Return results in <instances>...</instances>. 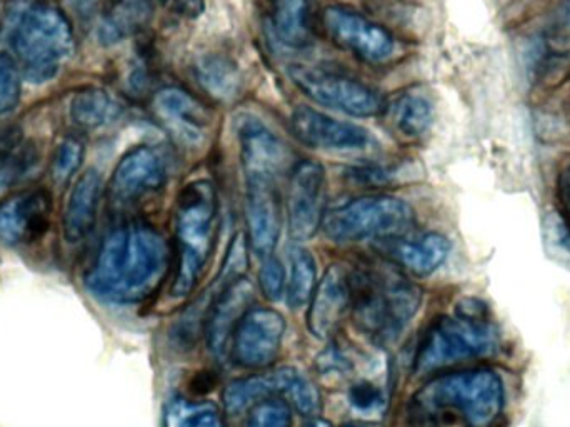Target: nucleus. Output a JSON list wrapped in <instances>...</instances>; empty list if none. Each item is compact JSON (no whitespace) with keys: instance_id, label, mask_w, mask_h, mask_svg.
<instances>
[{"instance_id":"nucleus-1","label":"nucleus","mask_w":570,"mask_h":427,"mask_svg":"<svg viewBox=\"0 0 570 427\" xmlns=\"http://www.w3.org/2000/svg\"><path fill=\"white\" fill-rule=\"evenodd\" d=\"M167 242L149 225H129L107 235L86 278L96 298L136 304L163 284L169 269Z\"/></svg>"},{"instance_id":"nucleus-2","label":"nucleus","mask_w":570,"mask_h":427,"mask_svg":"<svg viewBox=\"0 0 570 427\" xmlns=\"http://www.w3.org/2000/svg\"><path fill=\"white\" fill-rule=\"evenodd\" d=\"M502 379L489 369L452 372L431 379L411 402L421 423L458 419L465 427H494L504 411Z\"/></svg>"},{"instance_id":"nucleus-3","label":"nucleus","mask_w":570,"mask_h":427,"mask_svg":"<svg viewBox=\"0 0 570 427\" xmlns=\"http://www.w3.org/2000/svg\"><path fill=\"white\" fill-rule=\"evenodd\" d=\"M351 271L355 324L377 344H391L421 309V289L397 272L372 268Z\"/></svg>"},{"instance_id":"nucleus-4","label":"nucleus","mask_w":570,"mask_h":427,"mask_svg":"<svg viewBox=\"0 0 570 427\" xmlns=\"http://www.w3.org/2000/svg\"><path fill=\"white\" fill-rule=\"evenodd\" d=\"M219 203L210 181L187 184L177 200V265L174 298H186L199 284L216 248Z\"/></svg>"},{"instance_id":"nucleus-5","label":"nucleus","mask_w":570,"mask_h":427,"mask_svg":"<svg viewBox=\"0 0 570 427\" xmlns=\"http://www.w3.org/2000/svg\"><path fill=\"white\" fill-rule=\"evenodd\" d=\"M10 43L23 79L46 84L59 76L72 56V23L57 7L33 3L13 26Z\"/></svg>"},{"instance_id":"nucleus-6","label":"nucleus","mask_w":570,"mask_h":427,"mask_svg":"<svg viewBox=\"0 0 570 427\" xmlns=\"http://www.w3.org/2000/svg\"><path fill=\"white\" fill-rule=\"evenodd\" d=\"M499 348V334L484 316L458 312L442 318L429 328L414 359L417 376L431 375L459 362L488 358Z\"/></svg>"},{"instance_id":"nucleus-7","label":"nucleus","mask_w":570,"mask_h":427,"mask_svg":"<svg viewBox=\"0 0 570 427\" xmlns=\"http://www.w3.org/2000/svg\"><path fill=\"white\" fill-rule=\"evenodd\" d=\"M414 222L411 204L401 197L377 194L348 201L325 213L322 229L337 244H354L407 234Z\"/></svg>"},{"instance_id":"nucleus-8","label":"nucleus","mask_w":570,"mask_h":427,"mask_svg":"<svg viewBox=\"0 0 570 427\" xmlns=\"http://www.w3.org/2000/svg\"><path fill=\"white\" fill-rule=\"evenodd\" d=\"M288 77L312 103L347 116L365 119L379 116L385 109L381 93L354 77L308 66L291 67Z\"/></svg>"},{"instance_id":"nucleus-9","label":"nucleus","mask_w":570,"mask_h":427,"mask_svg":"<svg viewBox=\"0 0 570 427\" xmlns=\"http://www.w3.org/2000/svg\"><path fill=\"white\" fill-rule=\"evenodd\" d=\"M285 319L276 309L250 308L230 339V356L240 368L266 369L281 355Z\"/></svg>"},{"instance_id":"nucleus-10","label":"nucleus","mask_w":570,"mask_h":427,"mask_svg":"<svg viewBox=\"0 0 570 427\" xmlns=\"http://www.w3.org/2000/svg\"><path fill=\"white\" fill-rule=\"evenodd\" d=\"M327 174L315 161H302L292 173L287 194V224L292 239L308 241L325 217Z\"/></svg>"},{"instance_id":"nucleus-11","label":"nucleus","mask_w":570,"mask_h":427,"mask_svg":"<svg viewBox=\"0 0 570 427\" xmlns=\"http://www.w3.org/2000/svg\"><path fill=\"white\" fill-rule=\"evenodd\" d=\"M325 30L342 49L372 64L385 62L395 52V39L381 23L355 10L332 6L324 10Z\"/></svg>"},{"instance_id":"nucleus-12","label":"nucleus","mask_w":570,"mask_h":427,"mask_svg":"<svg viewBox=\"0 0 570 427\" xmlns=\"http://www.w3.org/2000/svg\"><path fill=\"white\" fill-rule=\"evenodd\" d=\"M291 129L298 143L328 153H357L372 144L371 133L365 127L335 119L314 107H295Z\"/></svg>"},{"instance_id":"nucleus-13","label":"nucleus","mask_w":570,"mask_h":427,"mask_svg":"<svg viewBox=\"0 0 570 427\" xmlns=\"http://www.w3.org/2000/svg\"><path fill=\"white\" fill-rule=\"evenodd\" d=\"M249 244L257 255L273 254L283 232V204L274 177L246 176Z\"/></svg>"},{"instance_id":"nucleus-14","label":"nucleus","mask_w":570,"mask_h":427,"mask_svg":"<svg viewBox=\"0 0 570 427\" xmlns=\"http://www.w3.org/2000/svg\"><path fill=\"white\" fill-rule=\"evenodd\" d=\"M351 309L352 271L344 264L331 265L308 302V331L321 341H328L337 334Z\"/></svg>"},{"instance_id":"nucleus-15","label":"nucleus","mask_w":570,"mask_h":427,"mask_svg":"<svg viewBox=\"0 0 570 427\" xmlns=\"http://www.w3.org/2000/svg\"><path fill=\"white\" fill-rule=\"evenodd\" d=\"M247 262L249 261H247L246 235L237 234L226 259H224L223 269H220L216 282L200 298H197L194 305H190V309L184 312L183 318L174 324L173 339L177 344L194 346L199 336L204 334L207 316H209L214 302L223 294L224 289L229 288L237 279L244 278Z\"/></svg>"},{"instance_id":"nucleus-16","label":"nucleus","mask_w":570,"mask_h":427,"mask_svg":"<svg viewBox=\"0 0 570 427\" xmlns=\"http://www.w3.org/2000/svg\"><path fill=\"white\" fill-rule=\"evenodd\" d=\"M167 181V161L156 147L130 149L114 171L110 191L120 203H132L156 193Z\"/></svg>"},{"instance_id":"nucleus-17","label":"nucleus","mask_w":570,"mask_h":427,"mask_svg":"<svg viewBox=\"0 0 570 427\" xmlns=\"http://www.w3.org/2000/svg\"><path fill=\"white\" fill-rule=\"evenodd\" d=\"M52 197L47 191L17 194L0 204V241L7 245L39 241L50 224Z\"/></svg>"},{"instance_id":"nucleus-18","label":"nucleus","mask_w":570,"mask_h":427,"mask_svg":"<svg viewBox=\"0 0 570 427\" xmlns=\"http://www.w3.org/2000/svg\"><path fill=\"white\" fill-rule=\"evenodd\" d=\"M153 106L164 126L187 146H200L206 140L213 116L193 94L180 87H164L154 96Z\"/></svg>"},{"instance_id":"nucleus-19","label":"nucleus","mask_w":570,"mask_h":427,"mask_svg":"<svg viewBox=\"0 0 570 427\" xmlns=\"http://www.w3.org/2000/svg\"><path fill=\"white\" fill-rule=\"evenodd\" d=\"M236 133L246 176L277 179L285 163V146L279 136L253 114H243L237 119Z\"/></svg>"},{"instance_id":"nucleus-20","label":"nucleus","mask_w":570,"mask_h":427,"mask_svg":"<svg viewBox=\"0 0 570 427\" xmlns=\"http://www.w3.org/2000/svg\"><path fill=\"white\" fill-rule=\"evenodd\" d=\"M253 301L254 285L246 278L237 279L216 299L204 329L207 346L214 356L223 358L226 355L234 331L244 314L249 311Z\"/></svg>"},{"instance_id":"nucleus-21","label":"nucleus","mask_w":570,"mask_h":427,"mask_svg":"<svg viewBox=\"0 0 570 427\" xmlns=\"http://www.w3.org/2000/svg\"><path fill=\"white\" fill-rule=\"evenodd\" d=\"M102 194V177L96 169L87 171L70 191L63 214V235L69 242H79L92 231Z\"/></svg>"},{"instance_id":"nucleus-22","label":"nucleus","mask_w":570,"mask_h":427,"mask_svg":"<svg viewBox=\"0 0 570 427\" xmlns=\"http://www.w3.org/2000/svg\"><path fill=\"white\" fill-rule=\"evenodd\" d=\"M294 368H279L266 375L249 376L229 382L223 392L224 408L229 415H243L264 399H284Z\"/></svg>"},{"instance_id":"nucleus-23","label":"nucleus","mask_w":570,"mask_h":427,"mask_svg":"<svg viewBox=\"0 0 570 427\" xmlns=\"http://www.w3.org/2000/svg\"><path fill=\"white\" fill-rule=\"evenodd\" d=\"M451 252V241L439 232H428L395 245L399 264L415 275H429L438 271Z\"/></svg>"},{"instance_id":"nucleus-24","label":"nucleus","mask_w":570,"mask_h":427,"mask_svg":"<svg viewBox=\"0 0 570 427\" xmlns=\"http://www.w3.org/2000/svg\"><path fill=\"white\" fill-rule=\"evenodd\" d=\"M199 86L217 100H230L239 94L240 72L233 59L223 54H204L194 64Z\"/></svg>"},{"instance_id":"nucleus-25","label":"nucleus","mask_w":570,"mask_h":427,"mask_svg":"<svg viewBox=\"0 0 570 427\" xmlns=\"http://www.w3.org/2000/svg\"><path fill=\"white\" fill-rule=\"evenodd\" d=\"M274 27L283 42L292 47H304L311 42L314 19L312 0H271Z\"/></svg>"},{"instance_id":"nucleus-26","label":"nucleus","mask_w":570,"mask_h":427,"mask_svg":"<svg viewBox=\"0 0 570 427\" xmlns=\"http://www.w3.org/2000/svg\"><path fill=\"white\" fill-rule=\"evenodd\" d=\"M389 119L395 133L405 139H419L434 123V106L422 94L407 93L389 107Z\"/></svg>"},{"instance_id":"nucleus-27","label":"nucleus","mask_w":570,"mask_h":427,"mask_svg":"<svg viewBox=\"0 0 570 427\" xmlns=\"http://www.w3.org/2000/svg\"><path fill=\"white\" fill-rule=\"evenodd\" d=\"M120 106L107 90L87 87L79 90L70 103V119L82 129H99L114 123L119 116Z\"/></svg>"},{"instance_id":"nucleus-28","label":"nucleus","mask_w":570,"mask_h":427,"mask_svg":"<svg viewBox=\"0 0 570 427\" xmlns=\"http://www.w3.org/2000/svg\"><path fill=\"white\" fill-rule=\"evenodd\" d=\"M317 288V264L307 249L295 245L288 255V278L285 281V298L291 309L308 304Z\"/></svg>"},{"instance_id":"nucleus-29","label":"nucleus","mask_w":570,"mask_h":427,"mask_svg":"<svg viewBox=\"0 0 570 427\" xmlns=\"http://www.w3.org/2000/svg\"><path fill=\"white\" fill-rule=\"evenodd\" d=\"M164 427H227L213 402L176 398L164 413Z\"/></svg>"},{"instance_id":"nucleus-30","label":"nucleus","mask_w":570,"mask_h":427,"mask_svg":"<svg viewBox=\"0 0 570 427\" xmlns=\"http://www.w3.org/2000/svg\"><path fill=\"white\" fill-rule=\"evenodd\" d=\"M146 12L142 0H122L104 20L100 36L106 42H117V40L124 39L139 27Z\"/></svg>"},{"instance_id":"nucleus-31","label":"nucleus","mask_w":570,"mask_h":427,"mask_svg":"<svg viewBox=\"0 0 570 427\" xmlns=\"http://www.w3.org/2000/svg\"><path fill=\"white\" fill-rule=\"evenodd\" d=\"M37 161L39 153L30 143H20L9 154L0 157V193H6L22 181L33 169Z\"/></svg>"},{"instance_id":"nucleus-32","label":"nucleus","mask_w":570,"mask_h":427,"mask_svg":"<svg viewBox=\"0 0 570 427\" xmlns=\"http://www.w3.org/2000/svg\"><path fill=\"white\" fill-rule=\"evenodd\" d=\"M284 401L304 418H315L322 413V398L317 386L297 369L292 372Z\"/></svg>"},{"instance_id":"nucleus-33","label":"nucleus","mask_w":570,"mask_h":427,"mask_svg":"<svg viewBox=\"0 0 570 427\" xmlns=\"http://www.w3.org/2000/svg\"><path fill=\"white\" fill-rule=\"evenodd\" d=\"M22 70L13 56L0 52V116L13 113L22 97Z\"/></svg>"},{"instance_id":"nucleus-34","label":"nucleus","mask_w":570,"mask_h":427,"mask_svg":"<svg viewBox=\"0 0 570 427\" xmlns=\"http://www.w3.org/2000/svg\"><path fill=\"white\" fill-rule=\"evenodd\" d=\"M246 427H292V408L284 399H264L247 411Z\"/></svg>"},{"instance_id":"nucleus-35","label":"nucleus","mask_w":570,"mask_h":427,"mask_svg":"<svg viewBox=\"0 0 570 427\" xmlns=\"http://www.w3.org/2000/svg\"><path fill=\"white\" fill-rule=\"evenodd\" d=\"M348 405L361 415H379L387 406V395L371 381H357L348 388Z\"/></svg>"},{"instance_id":"nucleus-36","label":"nucleus","mask_w":570,"mask_h":427,"mask_svg":"<svg viewBox=\"0 0 570 427\" xmlns=\"http://www.w3.org/2000/svg\"><path fill=\"white\" fill-rule=\"evenodd\" d=\"M86 147L82 140L76 137H69L57 147L56 156H53V176L56 179L66 181L77 173L83 161Z\"/></svg>"},{"instance_id":"nucleus-37","label":"nucleus","mask_w":570,"mask_h":427,"mask_svg":"<svg viewBox=\"0 0 570 427\" xmlns=\"http://www.w3.org/2000/svg\"><path fill=\"white\" fill-rule=\"evenodd\" d=\"M259 288L267 301L277 302L285 291V272L279 259L273 254L263 258L259 271Z\"/></svg>"},{"instance_id":"nucleus-38","label":"nucleus","mask_w":570,"mask_h":427,"mask_svg":"<svg viewBox=\"0 0 570 427\" xmlns=\"http://www.w3.org/2000/svg\"><path fill=\"white\" fill-rule=\"evenodd\" d=\"M548 242L552 252L561 258V261L570 262V225L561 215H549L546 221Z\"/></svg>"},{"instance_id":"nucleus-39","label":"nucleus","mask_w":570,"mask_h":427,"mask_svg":"<svg viewBox=\"0 0 570 427\" xmlns=\"http://www.w3.org/2000/svg\"><path fill=\"white\" fill-rule=\"evenodd\" d=\"M354 362L348 358L347 352L332 346L327 351L322 352L317 359V369L324 378H345L352 371Z\"/></svg>"},{"instance_id":"nucleus-40","label":"nucleus","mask_w":570,"mask_h":427,"mask_svg":"<svg viewBox=\"0 0 570 427\" xmlns=\"http://www.w3.org/2000/svg\"><path fill=\"white\" fill-rule=\"evenodd\" d=\"M22 143V130L12 124H2L0 126V157L9 154L13 147Z\"/></svg>"},{"instance_id":"nucleus-41","label":"nucleus","mask_w":570,"mask_h":427,"mask_svg":"<svg viewBox=\"0 0 570 427\" xmlns=\"http://www.w3.org/2000/svg\"><path fill=\"white\" fill-rule=\"evenodd\" d=\"M173 10L177 16L196 19L206 10V0H170Z\"/></svg>"},{"instance_id":"nucleus-42","label":"nucleus","mask_w":570,"mask_h":427,"mask_svg":"<svg viewBox=\"0 0 570 427\" xmlns=\"http://www.w3.org/2000/svg\"><path fill=\"white\" fill-rule=\"evenodd\" d=\"M558 187L559 200H561L562 207H564L566 215H568L566 221H568L570 225V167L562 171L561 177H559Z\"/></svg>"},{"instance_id":"nucleus-43","label":"nucleus","mask_w":570,"mask_h":427,"mask_svg":"<svg viewBox=\"0 0 570 427\" xmlns=\"http://www.w3.org/2000/svg\"><path fill=\"white\" fill-rule=\"evenodd\" d=\"M302 427H332V425L331 423L325 421V419L315 416V418H307V421H305Z\"/></svg>"},{"instance_id":"nucleus-44","label":"nucleus","mask_w":570,"mask_h":427,"mask_svg":"<svg viewBox=\"0 0 570 427\" xmlns=\"http://www.w3.org/2000/svg\"><path fill=\"white\" fill-rule=\"evenodd\" d=\"M70 2L73 3V6L77 7V9H90V7L96 6L99 0H70Z\"/></svg>"},{"instance_id":"nucleus-45","label":"nucleus","mask_w":570,"mask_h":427,"mask_svg":"<svg viewBox=\"0 0 570 427\" xmlns=\"http://www.w3.org/2000/svg\"><path fill=\"white\" fill-rule=\"evenodd\" d=\"M342 427H379V426L365 425V423H354V425H344Z\"/></svg>"}]
</instances>
